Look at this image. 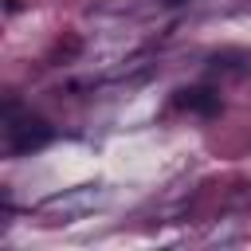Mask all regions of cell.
Listing matches in <instances>:
<instances>
[{
	"label": "cell",
	"mask_w": 251,
	"mask_h": 251,
	"mask_svg": "<svg viewBox=\"0 0 251 251\" xmlns=\"http://www.w3.org/2000/svg\"><path fill=\"white\" fill-rule=\"evenodd\" d=\"M51 137H55V129H51L43 118H35V114L8 118V149H12L16 157H27V153L43 149Z\"/></svg>",
	"instance_id": "obj_1"
},
{
	"label": "cell",
	"mask_w": 251,
	"mask_h": 251,
	"mask_svg": "<svg viewBox=\"0 0 251 251\" xmlns=\"http://www.w3.org/2000/svg\"><path fill=\"white\" fill-rule=\"evenodd\" d=\"M176 106L180 110H192L200 118H216L224 102H220V94L212 86H184V90H176Z\"/></svg>",
	"instance_id": "obj_2"
},
{
	"label": "cell",
	"mask_w": 251,
	"mask_h": 251,
	"mask_svg": "<svg viewBox=\"0 0 251 251\" xmlns=\"http://www.w3.org/2000/svg\"><path fill=\"white\" fill-rule=\"evenodd\" d=\"M165 4H184V0H165Z\"/></svg>",
	"instance_id": "obj_3"
}]
</instances>
